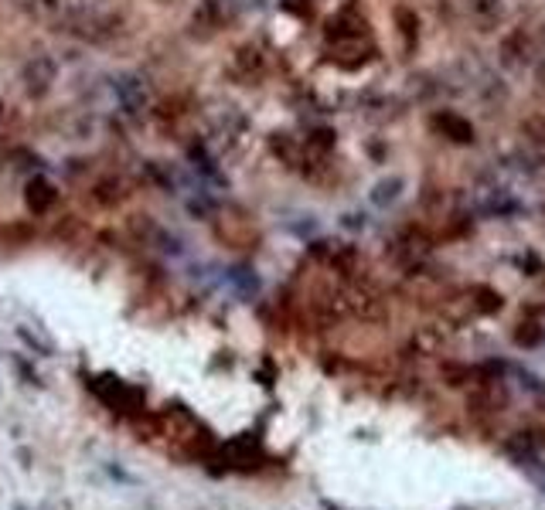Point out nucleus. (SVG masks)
I'll return each instance as SVG.
<instances>
[{
	"instance_id": "obj_1",
	"label": "nucleus",
	"mask_w": 545,
	"mask_h": 510,
	"mask_svg": "<svg viewBox=\"0 0 545 510\" xmlns=\"http://www.w3.org/2000/svg\"><path fill=\"white\" fill-rule=\"evenodd\" d=\"M52 78H55V69L48 58H35L24 65V85H31V93H45Z\"/></svg>"
}]
</instances>
